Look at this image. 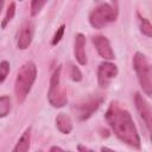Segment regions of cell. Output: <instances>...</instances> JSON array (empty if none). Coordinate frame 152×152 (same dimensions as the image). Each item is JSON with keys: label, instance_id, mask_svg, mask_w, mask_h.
<instances>
[{"label": "cell", "instance_id": "cell-10", "mask_svg": "<svg viewBox=\"0 0 152 152\" xmlns=\"http://www.w3.org/2000/svg\"><path fill=\"white\" fill-rule=\"evenodd\" d=\"M91 42L96 49V51L99 52V55L106 59V61H112L115 58V55H114V51L112 49V45L108 40L107 37L102 36V34H96L91 38Z\"/></svg>", "mask_w": 152, "mask_h": 152}, {"label": "cell", "instance_id": "cell-19", "mask_svg": "<svg viewBox=\"0 0 152 152\" xmlns=\"http://www.w3.org/2000/svg\"><path fill=\"white\" fill-rule=\"evenodd\" d=\"M10 72V63L7 61H1L0 63V83H4Z\"/></svg>", "mask_w": 152, "mask_h": 152}, {"label": "cell", "instance_id": "cell-3", "mask_svg": "<svg viewBox=\"0 0 152 152\" xmlns=\"http://www.w3.org/2000/svg\"><path fill=\"white\" fill-rule=\"evenodd\" d=\"M133 68L135 70V74L142 91L147 96L152 97V65L142 52L134 53Z\"/></svg>", "mask_w": 152, "mask_h": 152}, {"label": "cell", "instance_id": "cell-22", "mask_svg": "<svg viewBox=\"0 0 152 152\" xmlns=\"http://www.w3.org/2000/svg\"><path fill=\"white\" fill-rule=\"evenodd\" d=\"M50 151L52 152V151H63V148H61V147H58V146H52L51 148H50Z\"/></svg>", "mask_w": 152, "mask_h": 152}, {"label": "cell", "instance_id": "cell-8", "mask_svg": "<svg viewBox=\"0 0 152 152\" xmlns=\"http://www.w3.org/2000/svg\"><path fill=\"white\" fill-rule=\"evenodd\" d=\"M118 66L108 61L102 62L97 69V83L101 88H107L110 82L118 76Z\"/></svg>", "mask_w": 152, "mask_h": 152}, {"label": "cell", "instance_id": "cell-11", "mask_svg": "<svg viewBox=\"0 0 152 152\" xmlns=\"http://www.w3.org/2000/svg\"><path fill=\"white\" fill-rule=\"evenodd\" d=\"M86 37L82 33H77L74 40V56L80 65L87 64V55H86Z\"/></svg>", "mask_w": 152, "mask_h": 152}, {"label": "cell", "instance_id": "cell-1", "mask_svg": "<svg viewBox=\"0 0 152 152\" xmlns=\"http://www.w3.org/2000/svg\"><path fill=\"white\" fill-rule=\"evenodd\" d=\"M104 116L114 134L122 142L133 148H140V137L128 110L113 101L107 108Z\"/></svg>", "mask_w": 152, "mask_h": 152}, {"label": "cell", "instance_id": "cell-14", "mask_svg": "<svg viewBox=\"0 0 152 152\" xmlns=\"http://www.w3.org/2000/svg\"><path fill=\"white\" fill-rule=\"evenodd\" d=\"M138 19H139V28H140V32L148 37V38H152V24L144 17H141L140 14H138Z\"/></svg>", "mask_w": 152, "mask_h": 152}, {"label": "cell", "instance_id": "cell-13", "mask_svg": "<svg viewBox=\"0 0 152 152\" xmlns=\"http://www.w3.org/2000/svg\"><path fill=\"white\" fill-rule=\"evenodd\" d=\"M30 141H31V127H27L23 135L17 141L15 146L13 147V152H26L30 148Z\"/></svg>", "mask_w": 152, "mask_h": 152}, {"label": "cell", "instance_id": "cell-4", "mask_svg": "<svg viewBox=\"0 0 152 152\" xmlns=\"http://www.w3.org/2000/svg\"><path fill=\"white\" fill-rule=\"evenodd\" d=\"M118 18V5L116 1L110 4H101L94 8L89 14V23L94 28L101 30L108 24L115 21Z\"/></svg>", "mask_w": 152, "mask_h": 152}, {"label": "cell", "instance_id": "cell-17", "mask_svg": "<svg viewBox=\"0 0 152 152\" xmlns=\"http://www.w3.org/2000/svg\"><path fill=\"white\" fill-rule=\"evenodd\" d=\"M48 1H49V0H31V6H30L31 15H32V17L37 15V14L43 10V7L45 6V4H46Z\"/></svg>", "mask_w": 152, "mask_h": 152}, {"label": "cell", "instance_id": "cell-20", "mask_svg": "<svg viewBox=\"0 0 152 152\" xmlns=\"http://www.w3.org/2000/svg\"><path fill=\"white\" fill-rule=\"evenodd\" d=\"M64 30H65V25L62 24V25L57 28V31L55 32V34H53V37H52V40H51V45H57V44L61 42V39L63 38V34H64Z\"/></svg>", "mask_w": 152, "mask_h": 152}, {"label": "cell", "instance_id": "cell-12", "mask_svg": "<svg viewBox=\"0 0 152 152\" xmlns=\"http://www.w3.org/2000/svg\"><path fill=\"white\" fill-rule=\"evenodd\" d=\"M56 127L63 134H70L72 131V121L69 115L64 113H59L56 116Z\"/></svg>", "mask_w": 152, "mask_h": 152}, {"label": "cell", "instance_id": "cell-24", "mask_svg": "<svg viewBox=\"0 0 152 152\" xmlns=\"http://www.w3.org/2000/svg\"><path fill=\"white\" fill-rule=\"evenodd\" d=\"M95 1H101V0H95Z\"/></svg>", "mask_w": 152, "mask_h": 152}, {"label": "cell", "instance_id": "cell-23", "mask_svg": "<svg viewBox=\"0 0 152 152\" xmlns=\"http://www.w3.org/2000/svg\"><path fill=\"white\" fill-rule=\"evenodd\" d=\"M1 1V6H0V10H2L4 8V5H5V0H0Z\"/></svg>", "mask_w": 152, "mask_h": 152}, {"label": "cell", "instance_id": "cell-15", "mask_svg": "<svg viewBox=\"0 0 152 152\" xmlns=\"http://www.w3.org/2000/svg\"><path fill=\"white\" fill-rule=\"evenodd\" d=\"M14 14H15V2H11L8 5V7H7V10H6V13H5L2 20H1V28L2 30L6 28L7 24L13 19Z\"/></svg>", "mask_w": 152, "mask_h": 152}, {"label": "cell", "instance_id": "cell-7", "mask_svg": "<svg viewBox=\"0 0 152 152\" xmlns=\"http://www.w3.org/2000/svg\"><path fill=\"white\" fill-rule=\"evenodd\" d=\"M134 103H135V108H137L140 118L142 119V121H144V124H145V126L150 133V139L152 142V107L142 97V95L140 93H135Z\"/></svg>", "mask_w": 152, "mask_h": 152}, {"label": "cell", "instance_id": "cell-9", "mask_svg": "<svg viewBox=\"0 0 152 152\" xmlns=\"http://www.w3.org/2000/svg\"><path fill=\"white\" fill-rule=\"evenodd\" d=\"M33 33H34V25L32 21H25L21 27L18 31L17 34V48L19 50H26L33 39Z\"/></svg>", "mask_w": 152, "mask_h": 152}, {"label": "cell", "instance_id": "cell-18", "mask_svg": "<svg viewBox=\"0 0 152 152\" xmlns=\"http://www.w3.org/2000/svg\"><path fill=\"white\" fill-rule=\"evenodd\" d=\"M69 70H70V77L74 82H81L82 81V72L78 69V66H76L74 64H70Z\"/></svg>", "mask_w": 152, "mask_h": 152}, {"label": "cell", "instance_id": "cell-6", "mask_svg": "<svg viewBox=\"0 0 152 152\" xmlns=\"http://www.w3.org/2000/svg\"><path fill=\"white\" fill-rule=\"evenodd\" d=\"M102 102H103L102 96L91 95V96H88L87 99H83V100L78 101L77 103H75L72 106V112H74L75 116L77 118V120L84 121V120L89 119L100 108Z\"/></svg>", "mask_w": 152, "mask_h": 152}, {"label": "cell", "instance_id": "cell-16", "mask_svg": "<svg viewBox=\"0 0 152 152\" xmlns=\"http://www.w3.org/2000/svg\"><path fill=\"white\" fill-rule=\"evenodd\" d=\"M11 110V99L7 95L0 97V118H5Z\"/></svg>", "mask_w": 152, "mask_h": 152}, {"label": "cell", "instance_id": "cell-5", "mask_svg": "<svg viewBox=\"0 0 152 152\" xmlns=\"http://www.w3.org/2000/svg\"><path fill=\"white\" fill-rule=\"evenodd\" d=\"M61 72L62 66H57L51 75L50 86L48 91V100L55 108H62L68 103V97L64 88L61 86Z\"/></svg>", "mask_w": 152, "mask_h": 152}, {"label": "cell", "instance_id": "cell-21", "mask_svg": "<svg viewBox=\"0 0 152 152\" xmlns=\"http://www.w3.org/2000/svg\"><path fill=\"white\" fill-rule=\"evenodd\" d=\"M77 150H78V151H89V148H88V147L82 146V145H78V146H77Z\"/></svg>", "mask_w": 152, "mask_h": 152}, {"label": "cell", "instance_id": "cell-25", "mask_svg": "<svg viewBox=\"0 0 152 152\" xmlns=\"http://www.w3.org/2000/svg\"><path fill=\"white\" fill-rule=\"evenodd\" d=\"M19 1H23V0H19Z\"/></svg>", "mask_w": 152, "mask_h": 152}, {"label": "cell", "instance_id": "cell-2", "mask_svg": "<svg viewBox=\"0 0 152 152\" xmlns=\"http://www.w3.org/2000/svg\"><path fill=\"white\" fill-rule=\"evenodd\" d=\"M36 77H37V66L32 61L24 63L18 70L14 82V93L19 104H21L26 100L36 81Z\"/></svg>", "mask_w": 152, "mask_h": 152}]
</instances>
